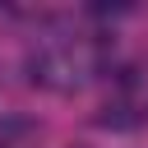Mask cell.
Returning <instances> with one entry per match:
<instances>
[{"mask_svg":"<svg viewBox=\"0 0 148 148\" xmlns=\"http://www.w3.org/2000/svg\"><path fill=\"white\" fill-rule=\"evenodd\" d=\"M88 14L92 18H106V14L116 18V14H130V5H88Z\"/></svg>","mask_w":148,"mask_h":148,"instance_id":"2","label":"cell"},{"mask_svg":"<svg viewBox=\"0 0 148 148\" xmlns=\"http://www.w3.org/2000/svg\"><path fill=\"white\" fill-rule=\"evenodd\" d=\"M28 69H32V83L51 92H79L97 74V46L83 37H42L28 56Z\"/></svg>","mask_w":148,"mask_h":148,"instance_id":"1","label":"cell"}]
</instances>
